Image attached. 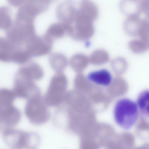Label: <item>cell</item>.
<instances>
[{
	"label": "cell",
	"instance_id": "1",
	"mask_svg": "<svg viewBox=\"0 0 149 149\" xmlns=\"http://www.w3.org/2000/svg\"><path fill=\"white\" fill-rule=\"evenodd\" d=\"M139 111L136 103L128 98H121L116 102L114 107V120L120 127L128 130L136 122Z\"/></svg>",
	"mask_w": 149,
	"mask_h": 149
},
{
	"label": "cell",
	"instance_id": "2",
	"mask_svg": "<svg viewBox=\"0 0 149 149\" xmlns=\"http://www.w3.org/2000/svg\"><path fill=\"white\" fill-rule=\"evenodd\" d=\"M2 131L4 142L12 148H33L39 144V136L34 133L19 130L13 127L4 129Z\"/></svg>",
	"mask_w": 149,
	"mask_h": 149
},
{
	"label": "cell",
	"instance_id": "3",
	"mask_svg": "<svg viewBox=\"0 0 149 149\" xmlns=\"http://www.w3.org/2000/svg\"><path fill=\"white\" fill-rule=\"evenodd\" d=\"M47 106L40 94L34 96L28 99L26 103L25 114L32 123L37 125L43 124L50 117Z\"/></svg>",
	"mask_w": 149,
	"mask_h": 149
},
{
	"label": "cell",
	"instance_id": "4",
	"mask_svg": "<svg viewBox=\"0 0 149 149\" xmlns=\"http://www.w3.org/2000/svg\"><path fill=\"white\" fill-rule=\"evenodd\" d=\"M15 98L10 94L0 96V123L2 130L13 127L20 119V112L13 104Z\"/></svg>",
	"mask_w": 149,
	"mask_h": 149
},
{
	"label": "cell",
	"instance_id": "5",
	"mask_svg": "<svg viewBox=\"0 0 149 149\" xmlns=\"http://www.w3.org/2000/svg\"><path fill=\"white\" fill-rule=\"evenodd\" d=\"M5 31L6 37L15 44L22 47L36 35L34 22L15 21Z\"/></svg>",
	"mask_w": 149,
	"mask_h": 149
},
{
	"label": "cell",
	"instance_id": "6",
	"mask_svg": "<svg viewBox=\"0 0 149 149\" xmlns=\"http://www.w3.org/2000/svg\"><path fill=\"white\" fill-rule=\"evenodd\" d=\"M50 4L48 0H27L19 7L15 21L34 22L36 16L45 11Z\"/></svg>",
	"mask_w": 149,
	"mask_h": 149
},
{
	"label": "cell",
	"instance_id": "7",
	"mask_svg": "<svg viewBox=\"0 0 149 149\" xmlns=\"http://www.w3.org/2000/svg\"><path fill=\"white\" fill-rule=\"evenodd\" d=\"M66 84V79L61 73H56L52 78L44 99L48 106L55 107L60 102Z\"/></svg>",
	"mask_w": 149,
	"mask_h": 149
},
{
	"label": "cell",
	"instance_id": "8",
	"mask_svg": "<svg viewBox=\"0 0 149 149\" xmlns=\"http://www.w3.org/2000/svg\"><path fill=\"white\" fill-rule=\"evenodd\" d=\"M16 97L29 99L40 94V90L34 81L16 74L13 89Z\"/></svg>",
	"mask_w": 149,
	"mask_h": 149
},
{
	"label": "cell",
	"instance_id": "9",
	"mask_svg": "<svg viewBox=\"0 0 149 149\" xmlns=\"http://www.w3.org/2000/svg\"><path fill=\"white\" fill-rule=\"evenodd\" d=\"M53 41L45 35L42 36L36 35L26 44L24 48L31 58L42 56L50 52Z\"/></svg>",
	"mask_w": 149,
	"mask_h": 149
},
{
	"label": "cell",
	"instance_id": "10",
	"mask_svg": "<svg viewBox=\"0 0 149 149\" xmlns=\"http://www.w3.org/2000/svg\"><path fill=\"white\" fill-rule=\"evenodd\" d=\"M22 48L10 40L6 37L0 39V60L3 62H13L18 52Z\"/></svg>",
	"mask_w": 149,
	"mask_h": 149
},
{
	"label": "cell",
	"instance_id": "11",
	"mask_svg": "<svg viewBox=\"0 0 149 149\" xmlns=\"http://www.w3.org/2000/svg\"><path fill=\"white\" fill-rule=\"evenodd\" d=\"M77 10V8L65 1L57 6L56 16L60 22L66 24L74 17Z\"/></svg>",
	"mask_w": 149,
	"mask_h": 149
},
{
	"label": "cell",
	"instance_id": "12",
	"mask_svg": "<svg viewBox=\"0 0 149 149\" xmlns=\"http://www.w3.org/2000/svg\"><path fill=\"white\" fill-rule=\"evenodd\" d=\"M18 72L34 81L40 80L44 75V72L41 67L35 62H31L22 67Z\"/></svg>",
	"mask_w": 149,
	"mask_h": 149
},
{
	"label": "cell",
	"instance_id": "13",
	"mask_svg": "<svg viewBox=\"0 0 149 149\" xmlns=\"http://www.w3.org/2000/svg\"><path fill=\"white\" fill-rule=\"evenodd\" d=\"M88 78L95 84L103 86H109L112 80L111 73L105 69L91 72L88 74Z\"/></svg>",
	"mask_w": 149,
	"mask_h": 149
},
{
	"label": "cell",
	"instance_id": "14",
	"mask_svg": "<svg viewBox=\"0 0 149 149\" xmlns=\"http://www.w3.org/2000/svg\"><path fill=\"white\" fill-rule=\"evenodd\" d=\"M141 19L140 15H135L127 17L124 22V27L128 35L132 36H138Z\"/></svg>",
	"mask_w": 149,
	"mask_h": 149
},
{
	"label": "cell",
	"instance_id": "15",
	"mask_svg": "<svg viewBox=\"0 0 149 149\" xmlns=\"http://www.w3.org/2000/svg\"><path fill=\"white\" fill-rule=\"evenodd\" d=\"M120 8L121 11L127 17L141 14L138 1L122 0L120 3Z\"/></svg>",
	"mask_w": 149,
	"mask_h": 149
},
{
	"label": "cell",
	"instance_id": "16",
	"mask_svg": "<svg viewBox=\"0 0 149 149\" xmlns=\"http://www.w3.org/2000/svg\"><path fill=\"white\" fill-rule=\"evenodd\" d=\"M67 31L66 25L60 22L52 24L47 29L45 34L53 40L63 36Z\"/></svg>",
	"mask_w": 149,
	"mask_h": 149
},
{
	"label": "cell",
	"instance_id": "17",
	"mask_svg": "<svg viewBox=\"0 0 149 149\" xmlns=\"http://www.w3.org/2000/svg\"><path fill=\"white\" fill-rule=\"evenodd\" d=\"M49 62L52 68L56 73H61L66 65L64 57L61 54L54 52L49 57Z\"/></svg>",
	"mask_w": 149,
	"mask_h": 149
},
{
	"label": "cell",
	"instance_id": "18",
	"mask_svg": "<svg viewBox=\"0 0 149 149\" xmlns=\"http://www.w3.org/2000/svg\"><path fill=\"white\" fill-rule=\"evenodd\" d=\"M136 104L139 111L149 117V90L143 91L139 94Z\"/></svg>",
	"mask_w": 149,
	"mask_h": 149
},
{
	"label": "cell",
	"instance_id": "19",
	"mask_svg": "<svg viewBox=\"0 0 149 149\" xmlns=\"http://www.w3.org/2000/svg\"><path fill=\"white\" fill-rule=\"evenodd\" d=\"M9 9L2 7L0 9V27L6 31L10 28L13 24Z\"/></svg>",
	"mask_w": 149,
	"mask_h": 149
},
{
	"label": "cell",
	"instance_id": "20",
	"mask_svg": "<svg viewBox=\"0 0 149 149\" xmlns=\"http://www.w3.org/2000/svg\"><path fill=\"white\" fill-rule=\"evenodd\" d=\"M149 49V19L141 18L140 25L139 35Z\"/></svg>",
	"mask_w": 149,
	"mask_h": 149
},
{
	"label": "cell",
	"instance_id": "21",
	"mask_svg": "<svg viewBox=\"0 0 149 149\" xmlns=\"http://www.w3.org/2000/svg\"><path fill=\"white\" fill-rule=\"evenodd\" d=\"M129 45L131 50L136 53L143 52L148 49L146 44L141 39L132 40L130 41Z\"/></svg>",
	"mask_w": 149,
	"mask_h": 149
},
{
	"label": "cell",
	"instance_id": "22",
	"mask_svg": "<svg viewBox=\"0 0 149 149\" xmlns=\"http://www.w3.org/2000/svg\"><path fill=\"white\" fill-rule=\"evenodd\" d=\"M139 3L141 14L145 18L149 19V0H141Z\"/></svg>",
	"mask_w": 149,
	"mask_h": 149
},
{
	"label": "cell",
	"instance_id": "23",
	"mask_svg": "<svg viewBox=\"0 0 149 149\" xmlns=\"http://www.w3.org/2000/svg\"><path fill=\"white\" fill-rule=\"evenodd\" d=\"M8 3L11 5L15 6H20L27 0H7Z\"/></svg>",
	"mask_w": 149,
	"mask_h": 149
},
{
	"label": "cell",
	"instance_id": "24",
	"mask_svg": "<svg viewBox=\"0 0 149 149\" xmlns=\"http://www.w3.org/2000/svg\"><path fill=\"white\" fill-rule=\"evenodd\" d=\"M86 0H65L77 9L79 8Z\"/></svg>",
	"mask_w": 149,
	"mask_h": 149
},
{
	"label": "cell",
	"instance_id": "25",
	"mask_svg": "<svg viewBox=\"0 0 149 149\" xmlns=\"http://www.w3.org/2000/svg\"><path fill=\"white\" fill-rule=\"evenodd\" d=\"M49 2H50L51 3H53L54 2H55V1H56L58 0H48Z\"/></svg>",
	"mask_w": 149,
	"mask_h": 149
},
{
	"label": "cell",
	"instance_id": "26",
	"mask_svg": "<svg viewBox=\"0 0 149 149\" xmlns=\"http://www.w3.org/2000/svg\"><path fill=\"white\" fill-rule=\"evenodd\" d=\"M135 0V1H139V0Z\"/></svg>",
	"mask_w": 149,
	"mask_h": 149
}]
</instances>
